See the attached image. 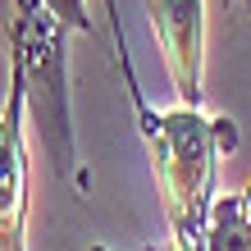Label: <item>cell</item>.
<instances>
[{
	"instance_id": "cell-1",
	"label": "cell",
	"mask_w": 251,
	"mask_h": 251,
	"mask_svg": "<svg viewBox=\"0 0 251 251\" xmlns=\"http://www.w3.org/2000/svg\"><path fill=\"white\" fill-rule=\"evenodd\" d=\"M137 132L151 151V169L160 183L174 251H201L215 215V174L219 160L238 151V124L228 114H201L187 105L155 110L151 100L132 105Z\"/></svg>"
},
{
	"instance_id": "cell-2",
	"label": "cell",
	"mask_w": 251,
	"mask_h": 251,
	"mask_svg": "<svg viewBox=\"0 0 251 251\" xmlns=\"http://www.w3.org/2000/svg\"><path fill=\"white\" fill-rule=\"evenodd\" d=\"M73 27L46 0H0V37L9 55V78L27 96V124L37 128L46 160L60 178L87 187L73 142V96H69V46Z\"/></svg>"
},
{
	"instance_id": "cell-3",
	"label": "cell",
	"mask_w": 251,
	"mask_h": 251,
	"mask_svg": "<svg viewBox=\"0 0 251 251\" xmlns=\"http://www.w3.org/2000/svg\"><path fill=\"white\" fill-rule=\"evenodd\" d=\"M151 32L160 41L169 87L178 105L201 110V82H205V0H146Z\"/></svg>"
},
{
	"instance_id": "cell-4",
	"label": "cell",
	"mask_w": 251,
	"mask_h": 251,
	"mask_svg": "<svg viewBox=\"0 0 251 251\" xmlns=\"http://www.w3.org/2000/svg\"><path fill=\"white\" fill-rule=\"evenodd\" d=\"M0 251H27V96L14 78L0 110Z\"/></svg>"
},
{
	"instance_id": "cell-5",
	"label": "cell",
	"mask_w": 251,
	"mask_h": 251,
	"mask_svg": "<svg viewBox=\"0 0 251 251\" xmlns=\"http://www.w3.org/2000/svg\"><path fill=\"white\" fill-rule=\"evenodd\" d=\"M46 5L55 9V14H60V19L73 27V32H92V14H87V0H46Z\"/></svg>"
},
{
	"instance_id": "cell-6",
	"label": "cell",
	"mask_w": 251,
	"mask_h": 251,
	"mask_svg": "<svg viewBox=\"0 0 251 251\" xmlns=\"http://www.w3.org/2000/svg\"><path fill=\"white\" fill-rule=\"evenodd\" d=\"M219 5H228V9H238V14H251V0H219Z\"/></svg>"
},
{
	"instance_id": "cell-7",
	"label": "cell",
	"mask_w": 251,
	"mask_h": 251,
	"mask_svg": "<svg viewBox=\"0 0 251 251\" xmlns=\"http://www.w3.org/2000/svg\"><path fill=\"white\" fill-rule=\"evenodd\" d=\"M105 9H114V0H105Z\"/></svg>"
}]
</instances>
